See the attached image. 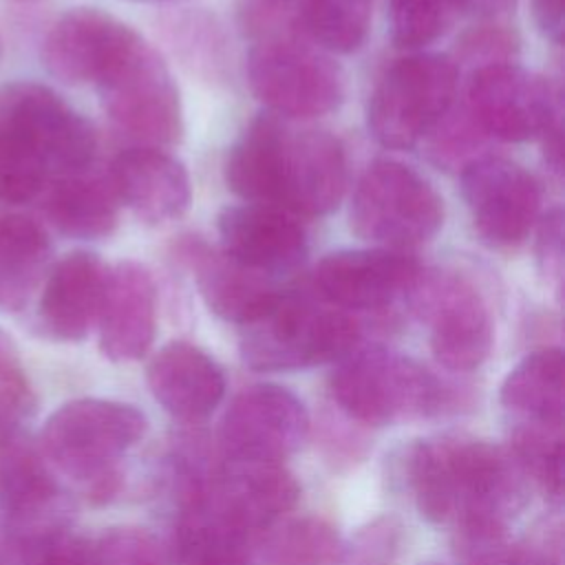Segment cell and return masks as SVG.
Masks as SVG:
<instances>
[{
    "instance_id": "obj_1",
    "label": "cell",
    "mask_w": 565,
    "mask_h": 565,
    "mask_svg": "<svg viewBox=\"0 0 565 565\" xmlns=\"http://www.w3.org/2000/svg\"><path fill=\"white\" fill-rule=\"evenodd\" d=\"M227 188L247 203L294 216H327L347 192V154L335 135L274 113L254 117L223 166Z\"/></svg>"
},
{
    "instance_id": "obj_2",
    "label": "cell",
    "mask_w": 565,
    "mask_h": 565,
    "mask_svg": "<svg viewBox=\"0 0 565 565\" xmlns=\"http://www.w3.org/2000/svg\"><path fill=\"white\" fill-rule=\"evenodd\" d=\"M402 470L417 512L437 525H508L527 499V477L510 448L468 435L415 439Z\"/></svg>"
},
{
    "instance_id": "obj_3",
    "label": "cell",
    "mask_w": 565,
    "mask_h": 565,
    "mask_svg": "<svg viewBox=\"0 0 565 565\" xmlns=\"http://www.w3.org/2000/svg\"><path fill=\"white\" fill-rule=\"evenodd\" d=\"M93 124L42 82L0 86V203L38 201L51 179L93 168Z\"/></svg>"
},
{
    "instance_id": "obj_4",
    "label": "cell",
    "mask_w": 565,
    "mask_h": 565,
    "mask_svg": "<svg viewBox=\"0 0 565 565\" xmlns=\"http://www.w3.org/2000/svg\"><path fill=\"white\" fill-rule=\"evenodd\" d=\"M338 408L364 426H391L455 408V391L417 360L384 349H355L329 380Z\"/></svg>"
},
{
    "instance_id": "obj_5",
    "label": "cell",
    "mask_w": 565,
    "mask_h": 565,
    "mask_svg": "<svg viewBox=\"0 0 565 565\" xmlns=\"http://www.w3.org/2000/svg\"><path fill=\"white\" fill-rule=\"evenodd\" d=\"M143 433L146 417L132 404L79 397L46 417L38 446L49 466L86 481L93 499H108L117 490V461Z\"/></svg>"
},
{
    "instance_id": "obj_6",
    "label": "cell",
    "mask_w": 565,
    "mask_h": 565,
    "mask_svg": "<svg viewBox=\"0 0 565 565\" xmlns=\"http://www.w3.org/2000/svg\"><path fill=\"white\" fill-rule=\"evenodd\" d=\"M358 342L360 322L349 311L285 291L267 313L243 327L241 358L263 373L298 371L340 362Z\"/></svg>"
},
{
    "instance_id": "obj_7",
    "label": "cell",
    "mask_w": 565,
    "mask_h": 565,
    "mask_svg": "<svg viewBox=\"0 0 565 565\" xmlns=\"http://www.w3.org/2000/svg\"><path fill=\"white\" fill-rule=\"evenodd\" d=\"M444 214V199L426 177L402 161L377 159L355 185L349 225L375 247L408 252L437 236Z\"/></svg>"
},
{
    "instance_id": "obj_8",
    "label": "cell",
    "mask_w": 565,
    "mask_h": 565,
    "mask_svg": "<svg viewBox=\"0 0 565 565\" xmlns=\"http://www.w3.org/2000/svg\"><path fill=\"white\" fill-rule=\"evenodd\" d=\"M457 86L459 66L448 55L413 53L393 62L369 97V132L384 148L415 146L452 108Z\"/></svg>"
},
{
    "instance_id": "obj_9",
    "label": "cell",
    "mask_w": 565,
    "mask_h": 565,
    "mask_svg": "<svg viewBox=\"0 0 565 565\" xmlns=\"http://www.w3.org/2000/svg\"><path fill=\"white\" fill-rule=\"evenodd\" d=\"M406 302L430 331V351L448 371L479 369L494 342L490 307L479 287L455 269H419Z\"/></svg>"
},
{
    "instance_id": "obj_10",
    "label": "cell",
    "mask_w": 565,
    "mask_h": 565,
    "mask_svg": "<svg viewBox=\"0 0 565 565\" xmlns=\"http://www.w3.org/2000/svg\"><path fill=\"white\" fill-rule=\"evenodd\" d=\"M252 93L285 119H316L340 108L344 73L322 51L300 38L256 42L247 55Z\"/></svg>"
},
{
    "instance_id": "obj_11",
    "label": "cell",
    "mask_w": 565,
    "mask_h": 565,
    "mask_svg": "<svg viewBox=\"0 0 565 565\" xmlns=\"http://www.w3.org/2000/svg\"><path fill=\"white\" fill-rule=\"evenodd\" d=\"M97 93L113 126L139 146L161 148L181 141L179 88L159 51L143 38L97 86Z\"/></svg>"
},
{
    "instance_id": "obj_12",
    "label": "cell",
    "mask_w": 565,
    "mask_h": 565,
    "mask_svg": "<svg viewBox=\"0 0 565 565\" xmlns=\"http://www.w3.org/2000/svg\"><path fill=\"white\" fill-rule=\"evenodd\" d=\"M463 104L486 137L512 143L541 139L561 119L552 84L516 62L475 68Z\"/></svg>"
},
{
    "instance_id": "obj_13",
    "label": "cell",
    "mask_w": 565,
    "mask_h": 565,
    "mask_svg": "<svg viewBox=\"0 0 565 565\" xmlns=\"http://www.w3.org/2000/svg\"><path fill=\"white\" fill-rule=\"evenodd\" d=\"M461 196L481 241L497 249L521 245L541 218V185L512 159L481 154L461 172Z\"/></svg>"
},
{
    "instance_id": "obj_14",
    "label": "cell",
    "mask_w": 565,
    "mask_h": 565,
    "mask_svg": "<svg viewBox=\"0 0 565 565\" xmlns=\"http://www.w3.org/2000/svg\"><path fill=\"white\" fill-rule=\"evenodd\" d=\"M309 435L305 404L285 386L254 384L227 406L218 444L225 461L280 463Z\"/></svg>"
},
{
    "instance_id": "obj_15",
    "label": "cell",
    "mask_w": 565,
    "mask_h": 565,
    "mask_svg": "<svg viewBox=\"0 0 565 565\" xmlns=\"http://www.w3.org/2000/svg\"><path fill=\"white\" fill-rule=\"evenodd\" d=\"M0 510L13 545L71 527V501L26 430L0 441Z\"/></svg>"
},
{
    "instance_id": "obj_16",
    "label": "cell",
    "mask_w": 565,
    "mask_h": 565,
    "mask_svg": "<svg viewBox=\"0 0 565 565\" xmlns=\"http://www.w3.org/2000/svg\"><path fill=\"white\" fill-rule=\"evenodd\" d=\"M141 35L119 18L97 7L64 11L42 40L46 71L68 86H99Z\"/></svg>"
},
{
    "instance_id": "obj_17",
    "label": "cell",
    "mask_w": 565,
    "mask_h": 565,
    "mask_svg": "<svg viewBox=\"0 0 565 565\" xmlns=\"http://www.w3.org/2000/svg\"><path fill=\"white\" fill-rule=\"evenodd\" d=\"M422 265L406 252L369 247L327 254L313 269L318 298L342 311H375L404 298Z\"/></svg>"
},
{
    "instance_id": "obj_18",
    "label": "cell",
    "mask_w": 565,
    "mask_h": 565,
    "mask_svg": "<svg viewBox=\"0 0 565 565\" xmlns=\"http://www.w3.org/2000/svg\"><path fill=\"white\" fill-rule=\"evenodd\" d=\"M174 256L192 274L205 307L225 322L245 327L267 313L287 291L276 278L245 267L196 236H183L174 245Z\"/></svg>"
},
{
    "instance_id": "obj_19",
    "label": "cell",
    "mask_w": 565,
    "mask_h": 565,
    "mask_svg": "<svg viewBox=\"0 0 565 565\" xmlns=\"http://www.w3.org/2000/svg\"><path fill=\"white\" fill-rule=\"evenodd\" d=\"M221 249L245 267L278 278L291 274L309 252L300 221L267 203L227 205L216 218Z\"/></svg>"
},
{
    "instance_id": "obj_20",
    "label": "cell",
    "mask_w": 565,
    "mask_h": 565,
    "mask_svg": "<svg viewBox=\"0 0 565 565\" xmlns=\"http://www.w3.org/2000/svg\"><path fill=\"white\" fill-rule=\"evenodd\" d=\"M108 267L86 249L53 260L35 305L38 331L55 342H79L97 324Z\"/></svg>"
},
{
    "instance_id": "obj_21",
    "label": "cell",
    "mask_w": 565,
    "mask_h": 565,
    "mask_svg": "<svg viewBox=\"0 0 565 565\" xmlns=\"http://www.w3.org/2000/svg\"><path fill=\"white\" fill-rule=\"evenodd\" d=\"M102 353L113 362L143 358L157 333V285L148 267L121 260L108 267L97 313Z\"/></svg>"
},
{
    "instance_id": "obj_22",
    "label": "cell",
    "mask_w": 565,
    "mask_h": 565,
    "mask_svg": "<svg viewBox=\"0 0 565 565\" xmlns=\"http://www.w3.org/2000/svg\"><path fill=\"white\" fill-rule=\"evenodd\" d=\"M108 179L119 203L148 225L179 218L192 201L188 168L161 148L132 146L121 150L108 168Z\"/></svg>"
},
{
    "instance_id": "obj_23",
    "label": "cell",
    "mask_w": 565,
    "mask_h": 565,
    "mask_svg": "<svg viewBox=\"0 0 565 565\" xmlns=\"http://www.w3.org/2000/svg\"><path fill=\"white\" fill-rule=\"evenodd\" d=\"M146 380L163 411L190 424L212 415L225 395V375L216 360L183 340L163 344L150 358Z\"/></svg>"
},
{
    "instance_id": "obj_24",
    "label": "cell",
    "mask_w": 565,
    "mask_h": 565,
    "mask_svg": "<svg viewBox=\"0 0 565 565\" xmlns=\"http://www.w3.org/2000/svg\"><path fill=\"white\" fill-rule=\"evenodd\" d=\"M46 221L64 236L77 241L108 238L119 225V199L108 172L93 168L55 177L38 199Z\"/></svg>"
},
{
    "instance_id": "obj_25",
    "label": "cell",
    "mask_w": 565,
    "mask_h": 565,
    "mask_svg": "<svg viewBox=\"0 0 565 565\" xmlns=\"http://www.w3.org/2000/svg\"><path fill=\"white\" fill-rule=\"evenodd\" d=\"M53 265L46 227L24 212H0V311H22Z\"/></svg>"
},
{
    "instance_id": "obj_26",
    "label": "cell",
    "mask_w": 565,
    "mask_h": 565,
    "mask_svg": "<svg viewBox=\"0 0 565 565\" xmlns=\"http://www.w3.org/2000/svg\"><path fill=\"white\" fill-rule=\"evenodd\" d=\"M501 406L514 424L563 428L565 413V358L558 347L527 353L505 375L499 391Z\"/></svg>"
},
{
    "instance_id": "obj_27",
    "label": "cell",
    "mask_w": 565,
    "mask_h": 565,
    "mask_svg": "<svg viewBox=\"0 0 565 565\" xmlns=\"http://www.w3.org/2000/svg\"><path fill=\"white\" fill-rule=\"evenodd\" d=\"M452 547L461 565H563V547L550 534L516 541L499 523L455 527Z\"/></svg>"
},
{
    "instance_id": "obj_28",
    "label": "cell",
    "mask_w": 565,
    "mask_h": 565,
    "mask_svg": "<svg viewBox=\"0 0 565 565\" xmlns=\"http://www.w3.org/2000/svg\"><path fill=\"white\" fill-rule=\"evenodd\" d=\"M338 554L335 527L320 516H302L265 532L247 565H333Z\"/></svg>"
},
{
    "instance_id": "obj_29",
    "label": "cell",
    "mask_w": 565,
    "mask_h": 565,
    "mask_svg": "<svg viewBox=\"0 0 565 565\" xmlns=\"http://www.w3.org/2000/svg\"><path fill=\"white\" fill-rule=\"evenodd\" d=\"M373 0H307L302 35L329 53L358 51L371 29Z\"/></svg>"
},
{
    "instance_id": "obj_30",
    "label": "cell",
    "mask_w": 565,
    "mask_h": 565,
    "mask_svg": "<svg viewBox=\"0 0 565 565\" xmlns=\"http://www.w3.org/2000/svg\"><path fill=\"white\" fill-rule=\"evenodd\" d=\"M510 452L523 475L550 499L563 494V428L541 424H514Z\"/></svg>"
},
{
    "instance_id": "obj_31",
    "label": "cell",
    "mask_w": 565,
    "mask_h": 565,
    "mask_svg": "<svg viewBox=\"0 0 565 565\" xmlns=\"http://www.w3.org/2000/svg\"><path fill=\"white\" fill-rule=\"evenodd\" d=\"M459 15V0H391V40L399 49H422L439 40Z\"/></svg>"
},
{
    "instance_id": "obj_32",
    "label": "cell",
    "mask_w": 565,
    "mask_h": 565,
    "mask_svg": "<svg viewBox=\"0 0 565 565\" xmlns=\"http://www.w3.org/2000/svg\"><path fill=\"white\" fill-rule=\"evenodd\" d=\"M35 413V391L13 338L0 329V441L24 430Z\"/></svg>"
},
{
    "instance_id": "obj_33",
    "label": "cell",
    "mask_w": 565,
    "mask_h": 565,
    "mask_svg": "<svg viewBox=\"0 0 565 565\" xmlns=\"http://www.w3.org/2000/svg\"><path fill=\"white\" fill-rule=\"evenodd\" d=\"M428 157L444 170H463L470 161L481 157V148L486 141L483 130L477 126L466 104L452 108L433 126V130L424 137Z\"/></svg>"
},
{
    "instance_id": "obj_34",
    "label": "cell",
    "mask_w": 565,
    "mask_h": 565,
    "mask_svg": "<svg viewBox=\"0 0 565 565\" xmlns=\"http://www.w3.org/2000/svg\"><path fill=\"white\" fill-rule=\"evenodd\" d=\"M305 2L307 0H238V26L256 42L300 38Z\"/></svg>"
},
{
    "instance_id": "obj_35",
    "label": "cell",
    "mask_w": 565,
    "mask_h": 565,
    "mask_svg": "<svg viewBox=\"0 0 565 565\" xmlns=\"http://www.w3.org/2000/svg\"><path fill=\"white\" fill-rule=\"evenodd\" d=\"M95 565H172L163 545L143 527H110L93 541Z\"/></svg>"
},
{
    "instance_id": "obj_36",
    "label": "cell",
    "mask_w": 565,
    "mask_h": 565,
    "mask_svg": "<svg viewBox=\"0 0 565 565\" xmlns=\"http://www.w3.org/2000/svg\"><path fill=\"white\" fill-rule=\"evenodd\" d=\"M15 550L18 565H95L93 541L71 532V527L18 543Z\"/></svg>"
},
{
    "instance_id": "obj_37",
    "label": "cell",
    "mask_w": 565,
    "mask_h": 565,
    "mask_svg": "<svg viewBox=\"0 0 565 565\" xmlns=\"http://www.w3.org/2000/svg\"><path fill=\"white\" fill-rule=\"evenodd\" d=\"M399 525L391 516H380L364 525L353 541L340 550L333 565H391L397 552Z\"/></svg>"
},
{
    "instance_id": "obj_38",
    "label": "cell",
    "mask_w": 565,
    "mask_h": 565,
    "mask_svg": "<svg viewBox=\"0 0 565 565\" xmlns=\"http://www.w3.org/2000/svg\"><path fill=\"white\" fill-rule=\"evenodd\" d=\"M170 26L174 51H179L188 64L207 66L212 73L221 62V38L218 29L205 15H181Z\"/></svg>"
},
{
    "instance_id": "obj_39",
    "label": "cell",
    "mask_w": 565,
    "mask_h": 565,
    "mask_svg": "<svg viewBox=\"0 0 565 565\" xmlns=\"http://www.w3.org/2000/svg\"><path fill=\"white\" fill-rule=\"evenodd\" d=\"M519 40L503 24H479L466 31L459 40V60L475 62L477 68L497 62H512Z\"/></svg>"
},
{
    "instance_id": "obj_40",
    "label": "cell",
    "mask_w": 565,
    "mask_h": 565,
    "mask_svg": "<svg viewBox=\"0 0 565 565\" xmlns=\"http://www.w3.org/2000/svg\"><path fill=\"white\" fill-rule=\"evenodd\" d=\"M534 258L539 274L554 285L556 294L563 289V210L552 207L545 214H541L536 227H534Z\"/></svg>"
},
{
    "instance_id": "obj_41",
    "label": "cell",
    "mask_w": 565,
    "mask_h": 565,
    "mask_svg": "<svg viewBox=\"0 0 565 565\" xmlns=\"http://www.w3.org/2000/svg\"><path fill=\"white\" fill-rule=\"evenodd\" d=\"M530 11L536 31L554 42L561 44L565 31V2L563 0H530Z\"/></svg>"
},
{
    "instance_id": "obj_42",
    "label": "cell",
    "mask_w": 565,
    "mask_h": 565,
    "mask_svg": "<svg viewBox=\"0 0 565 565\" xmlns=\"http://www.w3.org/2000/svg\"><path fill=\"white\" fill-rule=\"evenodd\" d=\"M541 141H543V159H545V166L556 174L561 177L563 174V141H561V119L554 121L543 135H541Z\"/></svg>"
},
{
    "instance_id": "obj_43",
    "label": "cell",
    "mask_w": 565,
    "mask_h": 565,
    "mask_svg": "<svg viewBox=\"0 0 565 565\" xmlns=\"http://www.w3.org/2000/svg\"><path fill=\"white\" fill-rule=\"evenodd\" d=\"M516 0H459L461 13H472L479 18H492L514 7Z\"/></svg>"
},
{
    "instance_id": "obj_44",
    "label": "cell",
    "mask_w": 565,
    "mask_h": 565,
    "mask_svg": "<svg viewBox=\"0 0 565 565\" xmlns=\"http://www.w3.org/2000/svg\"><path fill=\"white\" fill-rule=\"evenodd\" d=\"M15 2H24V4H29V2H38V0H15Z\"/></svg>"
},
{
    "instance_id": "obj_45",
    "label": "cell",
    "mask_w": 565,
    "mask_h": 565,
    "mask_svg": "<svg viewBox=\"0 0 565 565\" xmlns=\"http://www.w3.org/2000/svg\"><path fill=\"white\" fill-rule=\"evenodd\" d=\"M154 2H172V0H154Z\"/></svg>"
},
{
    "instance_id": "obj_46",
    "label": "cell",
    "mask_w": 565,
    "mask_h": 565,
    "mask_svg": "<svg viewBox=\"0 0 565 565\" xmlns=\"http://www.w3.org/2000/svg\"><path fill=\"white\" fill-rule=\"evenodd\" d=\"M0 57H2V40H0Z\"/></svg>"
}]
</instances>
